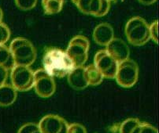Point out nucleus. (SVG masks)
Instances as JSON below:
<instances>
[{
    "label": "nucleus",
    "mask_w": 159,
    "mask_h": 133,
    "mask_svg": "<svg viewBox=\"0 0 159 133\" xmlns=\"http://www.w3.org/2000/svg\"><path fill=\"white\" fill-rule=\"evenodd\" d=\"M7 77H8V70L0 66V86L6 84Z\"/></svg>",
    "instance_id": "obj_26"
},
{
    "label": "nucleus",
    "mask_w": 159,
    "mask_h": 133,
    "mask_svg": "<svg viewBox=\"0 0 159 133\" xmlns=\"http://www.w3.org/2000/svg\"><path fill=\"white\" fill-rule=\"evenodd\" d=\"M10 78L17 91L26 92L33 88L34 71L29 66H14L11 70Z\"/></svg>",
    "instance_id": "obj_6"
},
{
    "label": "nucleus",
    "mask_w": 159,
    "mask_h": 133,
    "mask_svg": "<svg viewBox=\"0 0 159 133\" xmlns=\"http://www.w3.org/2000/svg\"><path fill=\"white\" fill-rule=\"evenodd\" d=\"M15 65V61L10 48L7 47L5 44L0 45V66L9 71L12 70Z\"/></svg>",
    "instance_id": "obj_16"
},
{
    "label": "nucleus",
    "mask_w": 159,
    "mask_h": 133,
    "mask_svg": "<svg viewBox=\"0 0 159 133\" xmlns=\"http://www.w3.org/2000/svg\"><path fill=\"white\" fill-rule=\"evenodd\" d=\"M84 73L88 85H98L101 84L104 78L102 73L98 71L95 64H90L87 68H85Z\"/></svg>",
    "instance_id": "obj_15"
},
{
    "label": "nucleus",
    "mask_w": 159,
    "mask_h": 133,
    "mask_svg": "<svg viewBox=\"0 0 159 133\" xmlns=\"http://www.w3.org/2000/svg\"><path fill=\"white\" fill-rule=\"evenodd\" d=\"M17 91L12 85L4 84L0 86V106H9L16 101Z\"/></svg>",
    "instance_id": "obj_13"
},
{
    "label": "nucleus",
    "mask_w": 159,
    "mask_h": 133,
    "mask_svg": "<svg viewBox=\"0 0 159 133\" xmlns=\"http://www.w3.org/2000/svg\"><path fill=\"white\" fill-rule=\"evenodd\" d=\"M95 66L107 78H115L118 63L113 59L106 49L96 52L95 56Z\"/></svg>",
    "instance_id": "obj_8"
},
{
    "label": "nucleus",
    "mask_w": 159,
    "mask_h": 133,
    "mask_svg": "<svg viewBox=\"0 0 159 133\" xmlns=\"http://www.w3.org/2000/svg\"><path fill=\"white\" fill-rule=\"evenodd\" d=\"M10 38V28L2 22L0 23V45H4Z\"/></svg>",
    "instance_id": "obj_21"
},
{
    "label": "nucleus",
    "mask_w": 159,
    "mask_h": 133,
    "mask_svg": "<svg viewBox=\"0 0 159 133\" xmlns=\"http://www.w3.org/2000/svg\"><path fill=\"white\" fill-rule=\"evenodd\" d=\"M9 48L12 52L16 65L30 67L37 57L36 48L30 41L24 38L14 39Z\"/></svg>",
    "instance_id": "obj_2"
},
{
    "label": "nucleus",
    "mask_w": 159,
    "mask_h": 133,
    "mask_svg": "<svg viewBox=\"0 0 159 133\" xmlns=\"http://www.w3.org/2000/svg\"><path fill=\"white\" fill-rule=\"evenodd\" d=\"M141 4L143 5H146V6H149V5H152L154 4V2H156L157 0H138Z\"/></svg>",
    "instance_id": "obj_27"
},
{
    "label": "nucleus",
    "mask_w": 159,
    "mask_h": 133,
    "mask_svg": "<svg viewBox=\"0 0 159 133\" xmlns=\"http://www.w3.org/2000/svg\"><path fill=\"white\" fill-rule=\"evenodd\" d=\"M150 38L154 42L158 43V22L157 20L154 21L151 25H149Z\"/></svg>",
    "instance_id": "obj_23"
},
{
    "label": "nucleus",
    "mask_w": 159,
    "mask_h": 133,
    "mask_svg": "<svg viewBox=\"0 0 159 133\" xmlns=\"http://www.w3.org/2000/svg\"><path fill=\"white\" fill-rule=\"evenodd\" d=\"M39 130V125L37 124L27 123L20 127L17 133H33Z\"/></svg>",
    "instance_id": "obj_24"
},
{
    "label": "nucleus",
    "mask_w": 159,
    "mask_h": 133,
    "mask_svg": "<svg viewBox=\"0 0 159 133\" xmlns=\"http://www.w3.org/2000/svg\"><path fill=\"white\" fill-rule=\"evenodd\" d=\"M43 69L52 77H63L67 76L76 68L66 52L58 48H51L44 54Z\"/></svg>",
    "instance_id": "obj_1"
},
{
    "label": "nucleus",
    "mask_w": 159,
    "mask_h": 133,
    "mask_svg": "<svg viewBox=\"0 0 159 133\" xmlns=\"http://www.w3.org/2000/svg\"><path fill=\"white\" fill-rule=\"evenodd\" d=\"M109 2H112V1H115V0H108Z\"/></svg>",
    "instance_id": "obj_29"
},
{
    "label": "nucleus",
    "mask_w": 159,
    "mask_h": 133,
    "mask_svg": "<svg viewBox=\"0 0 159 133\" xmlns=\"http://www.w3.org/2000/svg\"><path fill=\"white\" fill-rule=\"evenodd\" d=\"M106 47H107L106 50L107 51V52L118 64L125 60L129 59V54H130L129 48L127 44L121 39L113 38L107 44Z\"/></svg>",
    "instance_id": "obj_10"
},
{
    "label": "nucleus",
    "mask_w": 159,
    "mask_h": 133,
    "mask_svg": "<svg viewBox=\"0 0 159 133\" xmlns=\"http://www.w3.org/2000/svg\"><path fill=\"white\" fill-rule=\"evenodd\" d=\"M125 31L128 41L133 46H143L151 39L149 24L140 17L131 18L126 24Z\"/></svg>",
    "instance_id": "obj_3"
},
{
    "label": "nucleus",
    "mask_w": 159,
    "mask_h": 133,
    "mask_svg": "<svg viewBox=\"0 0 159 133\" xmlns=\"http://www.w3.org/2000/svg\"><path fill=\"white\" fill-rule=\"evenodd\" d=\"M44 13L48 15L57 14L61 11L64 0H42Z\"/></svg>",
    "instance_id": "obj_17"
},
{
    "label": "nucleus",
    "mask_w": 159,
    "mask_h": 133,
    "mask_svg": "<svg viewBox=\"0 0 159 133\" xmlns=\"http://www.w3.org/2000/svg\"><path fill=\"white\" fill-rule=\"evenodd\" d=\"M141 124L137 118H129L122 122L120 127V133H133L134 130Z\"/></svg>",
    "instance_id": "obj_18"
},
{
    "label": "nucleus",
    "mask_w": 159,
    "mask_h": 133,
    "mask_svg": "<svg viewBox=\"0 0 159 133\" xmlns=\"http://www.w3.org/2000/svg\"><path fill=\"white\" fill-rule=\"evenodd\" d=\"M37 1L38 0H15V4L20 10L28 11L36 6Z\"/></svg>",
    "instance_id": "obj_19"
},
{
    "label": "nucleus",
    "mask_w": 159,
    "mask_h": 133,
    "mask_svg": "<svg viewBox=\"0 0 159 133\" xmlns=\"http://www.w3.org/2000/svg\"><path fill=\"white\" fill-rule=\"evenodd\" d=\"M110 8V2L108 0H92L89 6L88 15L102 17L108 14Z\"/></svg>",
    "instance_id": "obj_14"
},
{
    "label": "nucleus",
    "mask_w": 159,
    "mask_h": 133,
    "mask_svg": "<svg viewBox=\"0 0 159 133\" xmlns=\"http://www.w3.org/2000/svg\"><path fill=\"white\" fill-rule=\"evenodd\" d=\"M133 133H158V131L157 128L150 124L141 122L140 125L134 130Z\"/></svg>",
    "instance_id": "obj_20"
},
{
    "label": "nucleus",
    "mask_w": 159,
    "mask_h": 133,
    "mask_svg": "<svg viewBox=\"0 0 159 133\" xmlns=\"http://www.w3.org/2000/svg\"><path fill=\"white\" fill-rule=\"evenodd\" d=\"M67 133H87V129L80 124L73 123L69 125Z\"/></svg>",
    "instance_id": "obj_25"
},
{
    "label": "nucleus",
    "mask_w": 159,
    "mask_h": 133,
    "mask_svg": "<svg viewBox=\"0 0 159 133\" xmlns=\"http://www.w3.org/2000/svg\"><path fill=\"white\" fill-rule=\"evenodd\" d=\"M2 18H3V13H2V9L0 8V23L2 22Z\"/></svg>",
    "instance_id": "obj_28"
},
{
    "label": "nucleus",
    "mask_w": 159,
    "mask_h": 133,
    "mask_svg": "<svg viewBox=\"0 0 159 133\" xmlns=\"http://www.w3.org/2000/svg\"><path fill=\"white\" fill-rule=\"evenodd\" d=\"M0 133H1V132H0Z\"/></svg>",
    "instance_id": "obj_30"
},
{
    "label": "nucleus",
    "mask_w": 159,
    "mask_h": 133,
    "mask_svg": "<svg viewBox=\"0 0 159 133\" xmlns=\"http://www.w3.org/2000/svg\"><path fill=\"white\" fill-rule=\"evenodd\" d=\"M35 92L42 98H49L54 95L56 90L54 77L47 72L43 68L34 72V85Z\"/></svg>",
    "instance_id": "obj_7"
},
{
    "label": "nucleus",
    "mask_w": 159,
    "mask_h": 133,
    "mask_svg": "<svg viewBox=\"0 0 159 133\" xmlns=\"http://www.w3.org/2000/svg\"><path fill=\"white\" fill-rule=\"evenodd\" d=\"M72 2L77 6L80 12L88 15L89 6L92 0H72Z\"/></svg>",
    "instance_id": "obj_22"
},
{
    "label": "nucleus",
    "mask_w": 159,
    "mask_h": 133,
    "mask_svg": "<svg viewBox=\"0 0 159 133\" xmlns=\"http://www.w3.org/2000/svg\"><path fill=\"white\" fill-rule=\"evenodd\" d=\"M114 32L112 26L108 23H102L97 25L93 31V39L98 45L107 46L113 39Z\"/></svg>",
    "instance_id": "obj_11"
},
{
    "label": "nucleus",
    "mask_w": 159,
    "mask_h": 133,
    "mask_svg": "<svg viewBox=\"0 0 159 133\" xmlns=\"http://www.w3.org/2000/svg\"><path fill=\"white\" fill-rule=\"evenodd\" d=\"M84 67H76L68 74V82L73 89L76 90H83L88 86L85 77Z\"/></svg>",
    "instance_id": "obj_12"
},
{
    "label": "nucleus",
    "mask_w": 159,
    "mask_h": 133,
    "mask_svg": "<svg viewBox=\"0 0 159 133\" xmlns=\"http://www.w3.org/2000/svg\"><path fill=\"white\" fill-rule=\"evenodd\" d=\"M89 47V41L84 36L76 35L71 39L66 52L75 67H84L88 59Z\"/></svg>",
    "instance_id": "obj_4"
},
{
    "label": "nucleus",
    "mask_w": 159,
    "mask_h": 133,
    "mask_svg": "<svg viewBox=\"0 0 159 133\" xmlns=\"http://www.w3.org/2000/svg\"><path fill=\"white\" fill-rule=\"evenodd\" d=\"M41 133H67L69 124L64 118L54 114L44 116L39 123Z\"/></svg>",
    "instance_id": "obj_9"
},
{
    "label": "nucleus",
    "mask_w": 159,
    "mask_h": 133,
    "mask_svg": "<svg viewBox=\"0 0 159 133\" xmlns=\"http://www.w3.org/2000/svg\"><path fill=\"white\" fill-rule=\"evenodd\" d=\"M139 77L138 64L131 59L119 63L116 73L115 79L120 86L131 88L137 82Z\"/></svg>",
    "instance_id": "obj_5"
}]
</instances>
